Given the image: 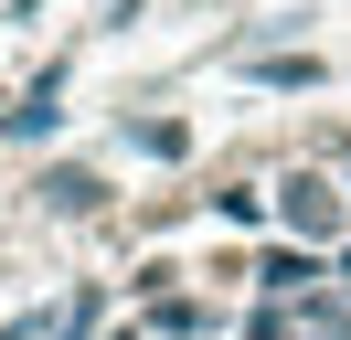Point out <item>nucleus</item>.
<instances>
[{"label": "nucleus", "instance_id": "1", "mask_svg": "<svg viewBox=\"0 0 351 340\" xmlns=\"http://www.w3.org/2000/svg\"><path fill=\"white\" fill-rule=\"evenodd\" d=\"M277 212H287L298 234H330V223H341V202H330V181H308V170H298V181L277 191Z\"/></svg>", "mask_w": 351, "mask_h": 340}, {"label": "nucleus", "instance_id": "2", "mask_svg": "<svg viewBox=\"0 0 351 340\" xmlns=\"http://www.w3.org/2000/svg\"><path fill=\"white\" fill-rule=\"evenodd\" d=\"M43 127H53V75H43V85H32V96H22V106H11V138H43Z\"/></svg>", "mask_w": 351, "mask_h": 340}, {"label": "nucleus", "instance_id": "3", "mask_svg": "<svg viewBox=\"0 0 351 340\" xmlns=\"http://www.w3.org/2000/svg\"><path fill=\"white\" fill-rule=\"evenodd\" d=\"M256 75H266V85H319V64H308V53H266Z\"/></svg>", "mask_w": 351, "mask_h": 340}, {"label": "nucleus", "instance_id": "4", "mask_svg": "<svg viewBox=\"0 0 351 340\" xmlns=\"http://www.w3.org/2000/svg\"><path fill=\"white\" fill-rule=\"evenodd\" d=\"M86 330H96V298H64V319H53L43 340H86Z\"/></svg>", "mask_w": 351, "mask_h": 340}]
</instances>
